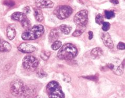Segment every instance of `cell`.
Returning a JSON list of instances; mask_svg holds the SVG:
<instances>
[{
  "mask_svg": "<svg viewBox=\"0 0 125 98\" xmlns=\"http://www.w3.org/2000/svg\"><path fill=\"white\" fill-rule=\"evenodd\" d=\"M95 22L98 25H102L104 22V17L101 14H97L95 17Z\"/></svg>",
  "mask_w": 125,
  "mask_h": 98,
  "instance_id": "22",
  "label": "cell"
},
{
  "mask_svg": "<svg viewBox=\"0 0 125 98\" xmlns=\"http://www.w3.org/2000/svg\"><path fill=\"white\" fill-rule=\"evenodd\" d=\"M17 48L19 51L24 53H32L36 50V48L33 45L26 43L21 44Z\"/></svg>",
  "mask_w": 125,
  "mask_h": 98,
  "instance_id": "10",
  "label": "cell"
},
{
  "mask_svg": "<svg viewBox=\"0 0 125 98\" xmlns=\"http://www.w3.org/2000/svg\"><path fill=\"white\" fill-rule=\"evenodd\" d=\"M36 93V89L33 86H25L22 95L26 98H32Z\"/></svg>",
  "mask_w": 125,
  "mask_h": 98,
  "instance_id": "12",
  "label": "cell"
},
{
  "mask_svg": "<svg viewBox=\"0 0 125 98\" xmlns=\"http://www.w3.org/2000/svg\"><path fill=\"white\" fill-rule=\"evenodd\" d=\"M103 26H102V29L104 31H108L110 28V24L109 22H103Z\"/></svg>",
  "mask_w": 125,
  "mask_h": 98,
  "instance_id": "23",
  "label": "cell"
},
{
  "mask_svg": "<svg viewBox=\"0 0 125 98\" xmlns=\"http://www.w3.org/2000/svg\"><path fill=\"white\" fill-rule=\"evenodd\" d=\"M110 2L114 4H118L119 3L118 1H117V0H110Z\"/></svg>",
  "mask_w": 125,
  "mask_h": 98,
  "instance_id": "32",
  "label": "cell"
},
{
  "mask_svg": "<svg viewBox=\"0 0 125 98\" xmlns=\"http://www.w3.org/2000/svg\"><path fill=\"white\" fill-rule=\"evenodd\" d=\"M37 76L38 77H39L40 78H42L46 77L47 76V74L44 70H40L39 71H38L37 72Z\"/></svg>",
  "mask_w": 125,
  "mask_h": 98,
  "instance_id": "24",
  "label": "cell"
},
{
  "mask_svg": "<svg viewBox=\"0 0 125 98\" xmlns=\"http://www.w3.org/2000/svg\"><path fill=\"white\" fill-rule=\"evenodd\" d=\"M85 78H87L88 79H92V80H95V79H97V78L96 76H90V77H86Z\"/></svg>",
  "mask_w": 125,
  "mask_h": 98,
  "instance_id": "31",
  "label": "cell"
},
{
  "mask_svg": "<svg viewBox=\"0 0 125 98\" xmlns=\"http://www.w3.org/2000/svg\"><path fill=\"white\" fill-rule=\"evenodd\" d=\"M31 12V9L30 8L29 6H26L23 9V13L25 14V15L28 14Z\"/></svg>",
  "mask_w": 125,
  "mask_h": 98,
  "instance_id": "29",
  "label": "cell"
},
{
  "mask_svg": "<svg viewBox=\"0 0 125 98\" xmlns=\"http://www.w3.org/2000/svg\"><path fill=\"white\" fill-rule=\"evenodd\" d=\"M34 15L36 20L39 22H41L44 20L43 14L42 10L39 8L34 9Z\"/></svg>",
  "mask_w": 125,
  "mask_h": 98,
  "instance_id": "17",
  "label": "cell"
},
{
  "mask_svg": "<svg viewBox=\"0 0 125 98\" xmlns=\"http://www.w3.org/2000/svg\"><path fill=\"white\" fill-rule=\"evenodd\" d=\"M63 76H64V81L66 82H69L71 81V77L69 76L68 74L66 73H63Z\"/></svg>",
  "mask_w": 125,
  "mask_h": 98,
  "instance_id": "26",
  "label": "cell"
},
{
  "mask_svg": "<svg viewBox=\"0 0 125 98\" xmlns=\"http://www.w3.org/2000/svg\"><path fill=\"white\" fill-rule=\"evenodd\" d=\"M35 4L39 9H50L54 6V3L51 0H35Z\"/></svg>",
  "mask_w": 125,
  "mask_h": 98,
  "instance_id": "9",
  "label": "cell"
},
{
  "mask_svg": "<svg viewBox=\"0 0 125 98\" xmlns=\"http://www.w3.org/2000/svg\"><path fill=\"white\" fill-rule=\"evenodd\" d=\"M12 19L15 20L19 21L24 29H29L31 26V22L26 15L21 12H16L12 15Z\"/></svg>",
  "mask_w": 125,
  "mask_h": 98,
  "instance_id": "8",
  "label": "cell"
},
{
  "mask_svg": "<svg viewBox=\"0 0 125 98\" xmlns=\"http://www.w3.org/2000/svg\"><path fill=\"white\" fill-rule=\"evenodd\" d=\"M4 4L9 7H12L15 5V2L13 0H5L4 1Z\"/></svg>",
  "mask_w": 125,
  "mask_h": 98,
  "instance_id": "25",
  "label": "cell"
},
{
  "mask_svg": "<svg viewBox=\"0 0 125 98\" xmlns=\"http://www.w3.org/2000/svg\"><path fill=\"white\" fill-rule=\"evenodd\" d=\"M88 35H89V37H88L89 39V40L92 39V38L94 37V34H93V33L92 32V31H89V32H88Z\"/></svg>",
  "mask_w": 125,
  "mask_h": 98,
  "instance_id": "30",
  "label": "cell"
},
{
  "mask_svg": "<svg viewBox=\"0 0 125 98\" xmlns=\"http://www.w3.org/2000/svg\"><path fill=\"white\" fill-rule=\"evenodd\" d=\"M105 17L107 19H112L115 16V14L113 10H105Z\"/></svg>",
  "mask_w": 125,
  "mask_h": 98,
  "instance_id": "21",
  "label": "cell"
},
{
  "mask_svg": "<svg viewBox=\"0 0 125 98\" xmlns=\"http://www.w3.org/2000/svg\"><path fill=\"white\" fill-rule=\"evenodd\" d=\"M51 56V52L48 50H43L41 52L40 56L44 60H47Z\"/></svg>",
  "mask_w": 125,
  "mask_h": 98,
  "instance_id": "19",
  "label": "cell"
},
{
  "mask_svg": "<svg viewBox=\"0 0 125 98\" xmlns=\"http://www.w3.org/2000/svg\"><path fill=\"white\" fill-rule=\"evenodd\" d=\"M103 43L105 46L109 49H113L114 47L113 41L108 33H103L101 36Z\"/></svg>",
  "mask_w": 125,
  "mask_h": 98,
  "instance_id": "11",
  "label": "cell"
},
{
  "mask_svg": "<svg viewBox=\"0 0 125 98\" xmlns=\"http://www.w3.org/2000/svg\"><path fill=\"white\" fill-rule=\"evenodd\" d=\"M47 93L50 98H65L64 93L58 82L52 81L46 86Z\"/></svg>",
  "mask_w": 125,
  "mask_h": 98,
  "instance_id": "3",
  "label": "cell"
},
{
  "mask_svg": "<svg viewBox=\"0 0 125 98\" xmlns=\"http://www.w3.org/2000/svg\"><path fill=\"white\" fill-rule=\"evenodd\" d=\"M11 49V45L8 41L0 38V52H9Z\"/></svg>",
  "mask_w": 125,
  "mask_h": 98,
  "instance_id": "14",
  "label": "cell"
},
{
  "mask_svg": "<svg viewBox=\"0 0 125 98\" xmlns=\"http://www.w3.org/2000/svg\"><path fill=\"white\" fill-rule=\"evenodd\" d=\"M103 54L102 49L100 47H96L94 48L91 51V56L94 59H99L101 57Z\"/></svg>",
  "mask_w": 125,
  "mask_h": 98,
  "instance_id": "15",
  "label": "cell"
},
{
  "mask_svg": "<svg viewBox=\"0 0 125 98\" xmlns=\"http://www.w3.org/2000/svg\"><path fill=\"white\" fill-rule=\"evenodd\" d=\"M44 33V27L43 25H35L23 33L22 38L24 40H35L42 36Z\"/></svg>",
  "mask_w": 125,
  "mask_h": 98,
  "instance_id": "2",
  "label": "cell"
},
{
  "mask_svg": "<svg viewBox=\"0 0 125 98\" xmlns=\"http://www.w3.org/2000/svg\"><path fill=\"white\" fill-rule=\"evenodd\" d=\"M39 64V60L33 56H26L23 59V66L27 71H33L35 70Z\"/></svg>",
  "mask_w": 125,
  "mask_h": 98,
  "instance_id": "4",
  "label": "cell"
},
{
  "mask_svg": "<svg viewBox=\"0 0 125 98\" xmlns=\"http://www.w3.org/2000/svg\"><path fill=\"white\" fill-rule=\"evenodd\" d=\"M77 49L72 44H66L58 51V58L61 60H69L74 59L77 55Z\"/></svg>",
  "mask_w": 125,
  "mask_h": 98,
  "instance_id": "1",
  "label": "cell"
},
{
  "mask_svg": "<svg viewBox=\"0 0 125 98\" xmlns=\"http://www.w3.org/2000/svg\"><path fill=\"white\" fill-rule=\"evenodd\" d=\"M35 98H46L45 97H44V96H41V95H39V96H37Z\"/></svg>",
  "mask_w": 125,
  "mask_h": 98,
  "instance_id": "33",
  "label": "cell"
},
{
  "mask_svg": "<svg viewBox=\"0 0 125 98\" xmlns=\"http://www.w3.org/2000/svg\"><path fill=\"white\" fill-rule=\"evenodd\" d=\"M88 20V12L86 10H81L74 17V23L79 27H85L87 24Z\"/></svg>",
  "mask_w": 125,
  "mask_h": 98,
  "instance_id": "7",
  "label": "cell"
},
{
  "mask_svg": "<svg viewBox=\"0 0 125 98\" xmlns=\"http://www.w3.org/2000/svg\"><path fill=\"white\" fill-rule=\"evenodd\" d=\"M117 48L120 50H124L125 49V44L122 42H119L118 44L117 45Z\"/></svg>",
  "mask_w": 125,
  "mask_h": 98,
  "instance_id": "28",
  "label": "cell"
},
{
  "mask_svg": "<svg viewBox=\"0 0 125 98\" xmlns=\"http://www.w3.org/2000/svg\"><path fill=\"white\" fill-rule=\"evenodd\" d=\"M60 30L62 33L66 35H68L71 32L72 27L70 26L66 25V24H62L60 26Z\"/></svg>",
  "mask_w": 125,
  "mask_h": 98,
  "instance_id": "18",
  "label": "cell"
},
{
  "mask_svg": "<svg viewBox=\"0 0 125 98\" xmlns=\"http://www.w3.org/2000/svg\"><path fill=\"white\" fill-rule=\"evenodd\" d=\"M7 37L9 40H13L16 36V31L12 25H10L6 29Z\"/></svg>",
  "mask_w": 125,
  "mask_h": 98,
  "instance_id": "16",
  "label": "cell"
},
{
  "mask_svg": "<svg viewBox=\"0 0 125 98\" xmlns=\"http://www.w3.org/2000/svg\"><path fill=\"white\" fill-rule=\"evenodd\" d=\"M24 86L23 82L20 79H15L12 81L10 85V91L12 95L14 96H22L24 89Z\"/></svg>",
  "mask_w": 125,
  "mask_h": 98,
  "instance_id": "6",
  "label": "cell"
},
{
  "mask_svg": "<svg viewBox=\"0 0 125 98\" xmlns=\"http://www.w3.org/2000/svg\"><path fill=\"white\" fill-rule=\"evenodd\" d=\"M62 46V42L59 40H56L53 42V44L52 45L51 48L54 50H57L60 48Z\"/></svg>",
  "mask_w": 125,
  "mask_h": 98,
  "instance_id": "20",
  "label": "cell"
},
{
  "mask_svg": "<svg viewBox=\"0 0 125 98\" xmlns=\"http://www.w3.org/2000/svg\"><path fill=\"white\" fill-rule=\"evenodd\" d=\"M73 12L70 6L67 5H60L57 6L54 10V14L58 19L64 20L68 18Z\"/></svg>",
  "mask_w": 125,
  "mask_h": 98,
  "instance_id": "5",
  "label": "cell"
},
{
  "mask_svg": "<svg viewBox=\"0 0 125 98\" xmlns=\"http://www.w3.org/2000/svg\"><path fill=\"white\" fill-rule=\"evenodd\" d=\"M83 33V31L80 29H77L73 33V36L74 37H78L81 36Z\"/></svg>",
  "mask_w": 125,
  "mask_h": 98,
  "instance_id": "27",
  "label": "cell"
},
{
  "mask_svg": "<svg viewBox=\"0 0 125 98\" xmlns=\"http://www.w3.org/2000/svg\"><path fill=\"white\" fill-rule=\"evenodd\" d=\"M61 30L60 29H52L49 34L48 36V39L50 42L53 43V42L57 40L60 37L61 35Z\"/></svg>",
  "mask_w": 125,
  "mask_h": 98,
  "instance_id": "13",
  "label": "cell"
}]
</instances>
